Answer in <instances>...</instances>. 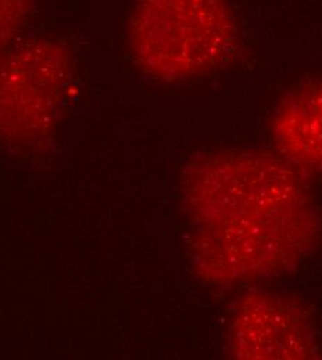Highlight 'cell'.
Segmentation results:
<instances>
[{"label": "cell", "mask_w": 322, "mask_h": 360, "mask_svg": "<svg viewBox=\"0 0 322 360\" xmlns=\"http://www.w3.org/2000/svg\"><path fill=\"white\" fill-rule=\"evenodd\" d=\"M199 274L237 284L289 273L321 234V214L304 174L257 150L214 151L194 160L184 180Z\"/></svg>", "instance_id": "obj_1"}, {"label": "cell", "mask_w": 322, "mask_h": 360, "mask_svg": "<svg viewBox=\"0 0 322 360\" xmlns=\"http://www.w3.org/2000/svg\"><path fill=\"white\" fill-rule=\"evenodd\" d=\"M128 37L139 67L166 81L211 72L240 44L230 0H135Z\"/></svg>", "instance_id": "obj_2"}, {"label": "cell", "mask_w": 322, "mask_h": 360, "mask_svg": "<svg viewBox=\"0 0 322 360\" xmlns=\"http://www.w3.org/2000/svg\"><path fill=\"white\" fill-rule=\"evenodd\" d=\"M228 354L242 360L318 359L314 320L290 295L252 291L235 305Z\"/></svg>", "instance_id": "obj_3"}, {"label": "cell", "mask_w": 322, "mask_h": 360, "mask_svg": "<svg viewBox=\"0 0 322 360\" xmlns=\"http://www.w3.org/2000/svg\"><path fill=\"white\" fill-rule=\"evenodd\" d=\"M68 79L63 49L39 42L0 65V136L34 137L56 112Z\"/></svg>", "instance_id": "obj_4"}, {"label": "cell", "mask_w": 322, "mask_h": 360, "mask_svg": "<svg viewBox=\"0 0 322 360\" xmlns=\"http://www.w3.org/2000/svg\"><path fill=\"white\" fill-rule=\"evenodd\" d=\"M271 131L278 153L303 174H322V79L286 93L276 105Z\"/></svg>", "instance_id": "obj_5"}, {"label": "cell", "mask_w": 322, "mask_h": 360, "mask_svg": "<svg viewBox=\"0 0 322 360\" xmlns=\"http://www.w3.org/2000/svg\"><path fill=\"white\" fill-rule=\"evenodd\" d=\"M30 10V0H0V56L20 32Z\"/></svg>", "instance_id": "obj_6"}]
</instances>
